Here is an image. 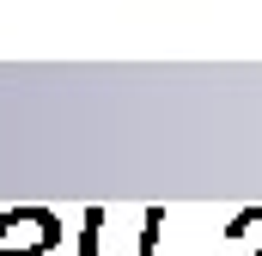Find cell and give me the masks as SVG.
Here are the masks:
<instances>
[{
    "label": "cell",
    "mask_w": 262,
    "mask_h": 256,
    "mask_svg": "<svg viewBox=\"0 0 262 256\" xmlns=\"http://www.w3.org/2000/svg\"><path fill=\"white\" fill-rule=\"evenodd\" d=\"M0 256H6V250H0Z\"/></svg>",
    "instance_id": "1"
}]
</instances>
